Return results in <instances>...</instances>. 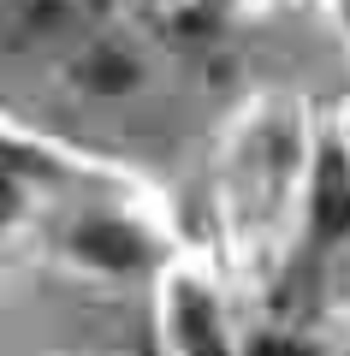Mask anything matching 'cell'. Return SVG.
<instances>
[{
  "label": "cell",
  "instance_id": "3",
  "mask_svg": "<svg viewBox=\"0 0 350 356\" xmlns=\"http://www.w3.org/2000/svg\"><path fill=\"white\" fill-rule=\"evenodd\" d=\"M149 13H154V24L190 36V30H208L214 24V0H149Z\"/></svg>",
  "mask_w": 350,
  "mask_h": 356
},
{
  "label": "cell",
  "instance_id": "4",
  "mask_svg": "<svg viewBox=\"0 0 350 356\" xmlns=\"http://www.w3.org/2000/svg\"><path fill=\"white\" fill-rule=\"evenodd\" d=\"M255 356H309V350H297V344H285V339H267V344H255Z\"/></svg>",
  "mask_w": 350,
  "mask_h": 356
},
{
  "label": "cell",
  "instance_id": "5",
  "mask_svg": "<svg viewBox=\"0 0 350 356\" xmlns=\"http://www.w3.org/2000/svg\"><path fill=\"white\" fill-rule=\"evenodd\" d=\"M107 356H143V350H107Z\"/></svg>",
  "mask_w": 350,
  "mask_h": 356
},
{
  "label": "cell",
  "instance_id": "2",
  "mask_svg": "<svg viewBox=\"0 0 350 356\" xmlns=\"http://www.w3.org/2000/svg\"><path fill=\"white\" fill-rule=\"evenodd\" d=\"M178 339H184L190 356H225L220 327H214V309L202 303V297H184V303H178Z\"/></svg>",
  "mask_w": 350,
  "mask_h": 356
},
{
  "label": "cell",
  "instance_id": "1",
  "mask_svg": "<svg viewBox=\"0 0 350 356\" xmlns=\"http://www.w3.org/2000/svg\"><path fill=\"white\" fill-rule=\"evenodd\" d=\"M315 226H321V238H344L350 232V172H344L338 149H326L321 172H315Z\"/></svg>",
  "mask_w": 350,
  "mask_h": 356
}]
</instances>
